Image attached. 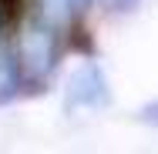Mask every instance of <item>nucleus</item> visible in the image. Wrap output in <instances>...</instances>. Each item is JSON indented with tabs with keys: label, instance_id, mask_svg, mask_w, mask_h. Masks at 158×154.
Listing matches in <instances>:
<instances>
[{
	"label": "nucleus",
	"instance_id": "1",
	"mask_svg": "<svg viewBox=\"0 0 158 154\" xmlns=\"http://www.w3.org/2000/svg\"><path fill=\"white\" fill-rule=\"evenodd\" d=\"M57 30L54 20L44 14H34L20 24V37H17V70H20V87L24 84H47L51 74L57 70Z\"/></svg>",
	"mask_w": 158,
	"mask_h": 154
},
{
	"label": "nucleus",
	"instance_id": "2",
	"mask_svg": "<svg viewBox=\"0 0 158 154\" xmlns=\"http://www.w3.org/2000/svg\"><path fill=\"white\" fill-rule=\"evenodd\" d=\"M67 104H77V107H101V104H108V81H104V74H101V67L94 61L81 64L71 74Z\"/></svg>",
	"mask_w": 158,
	"mask_h": 154
},
{
	"label": "nucleus",
	"instance_id": "3",
	"mask_svg": "<svg viewBox=\"0 0 158 154\" xmlns=\"http://www.w3.org/2000/svg\"><path fill=\"white\" fill-rule=\"evenodd\" d=\"M138 117H141V121H145V124H158V104H145Z\"/></svg>",
	"mask_w": 158,
	"mask_h": 154
}]
</instances>
